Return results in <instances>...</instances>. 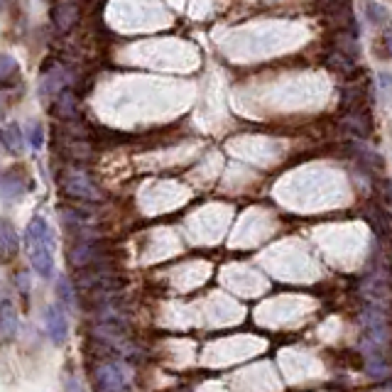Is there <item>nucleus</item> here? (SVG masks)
Masks as SVG:
<instances>
[{
  "instance_id": "1",
  "label": "nucleus",
  "mask_w": 392,
  "mask_h": 392,
  "mask_svg": "<svg viewBox=\"0 0 392 392\" xmlns=\"http://www.w3.org/2000/svg\"><path fill=\"white\" fill-rule=\"evenodd\" d=\"M22 243H25L27 258H30V263H32L35 272L42 274V277H52L54 243H52V231H49L47 221H44L42 216H37V218H32L30 223H27Z\"/></svg>"
},
{
  "instance_id": "2",
  "label": "nucleus",
  "mask_w": 392,
  "mask_h": 392,
  "mask_svg": "<svg viewBox=\"0 0 392 392\" xmlns=\"http://www.w3.org/2000/svg\"><path fill=\"white\" fill-rule=\"evenodd\" d=\"M62 189L69 199H81V201H98L101 199V192L91 184V179L86 174H81L79 169H66L59 179Z\"/></svg>"
},
{
  "instance_id": "3",
  "label": "nucleus",
  "mask_w": 392,
  "mask_h": 392,
  "mask_svg": "<svg viewBox=\"0 0 392 392\" xmlns=\"http://www.w3.org/2000/svg\"><path fill=\"white\" fill-rule=\"evenodd\" d=\"M44 324H47V331L52 336L54 344H64L66 333H69V326H66V317L62 312V306L52 304L47 309V317H44Z\"/></svg>"
},
{
  "instance_id": "4",
  "label": "nucleus",
  "mask_w": 392,
  "mask_h": 392,
  "mask_svg": "<svg viewBox=\"0 0 392 392\" xmlns=\"http://www.w3.org/2000/svg\"><path fill=\"white\" fill-rule=\"evenodd\" d=\"M96 387H101V390H123V387H128V382L123 380L120 368L115 363H108V366L98 368Z\"/></svg>"
},
{
  "instance_id": "5",
  "label": "nucleus",
  "mask_w": 392,
  "mask_h": 392,
  "mask_svg": "<svg viewBox=\"0 0 392 392\" xmlns=\"http://www.w3.org/2000/svg\"><path fill=\"white\" fill-rule=\"evenodd\" d=\"M20 248V236L8 221H0V258H10Z\"/></svg>"
},
{
  "instance_id": "6",
  "label": "nucleus",
  "mask_w": 392,
  "mask_h": 392,
  "mask_svg": "<svg viewBox=\"0 0 392 392\" xmlns=\"http://www.w3.org/2000/svg\"><path fill=\"white\" fill-rule=\"evenodd\" d=\"M17 326H20V321H17L15 306H12L10 301H3V304H0V333H3L6 339H12L17 333Z\"/></svg>"
},
{
  "instance_id": "7",
  "label": "nucleus",
  "mask_w": 392,
  "mask_h": 392,
  "mask_svg": "<svg viewBox=\"0 0 392 392\" xmlns=\"http://www.w3.org/2000/svg\"><path fill=\"white\" fill-rule=\"evenodd\" d=\"M22 192H25V184H22V179L15 177V174H6V177L0 179V196L6 201L20 199Z\"/></svg>"
},
{
  "instance_id": "8",
  "label": "nucleus",
  "mask_w": 392,
  "mask_h": 392,
  "mask_svg": "<svg viewBox=\"0 0 392 392\" xmlns=\"http://www.w3.org/2000/svg\"><path fill=\"white\" fill-rule=\"evenodd\" d=\"M0 142H3V147H6L8 152L17 155V152L22 150V133H20V128H17L15 123L6 125V128L0 130Z\"/></svg>"
},
{
  "instance_id": "9",
  "label": "nucleus",
  "mask_w": 392,
  "mask_h": 392,
  "mask_svg": "<svg viewBox=\"0 0 392 392\" xmlns=\"http://www.w3.org/2000/svg\"><path fill=\"white\" fill-rule=\"evenodd\" d=\"M57 115H62L64 120H69V118H76V98H74V93H69V91H64L59 96V103H57Z\"/></svg>"
},
{
  "instance_id": "10",
  "label": "nucleus",
  "mask_w": 392,
  "mask_h": 392,
  "mask_svg": "<svg viewBox=\"0 0 392 392\" xmlns=\"http://www.w3.org/2000/svg\"><path fill=\"white\" fill-rule=\"evenodd\" d=\"M17 74V62L10 57H0V84L3 81H10Z\"/></svg>"
},
{
  "instance_id": "11",
  "label": "nucleus",
  "mask_w": 392,
  "mask_h": 392,
  "mask_svg": "<svg viewBox=\"0 0 392 392\" xmlns=\"http://www.w3.org/2000/svg\"><path fill=\"white\" fill-rule=\"evenodd\" d=\"M42 142H44L42 123H35L32 125V133H30V145H32V147H42Z\"/></svg>"
},
{
  "instance_id": "12",
  "label": "nucleus",
  "mask_w": 392,
  "mask_h": 392,
  "mask_svg": "<svg viewBox=\"0 0 392 392\" xmlns=\"http://www.w3.org/2000/svg\"><path fill=\"white\" fill-rule=\"evenodd\" d=\"M59 295L64 297L66 304H71V290H69V282H66V279H62L59 282Z\"/></svg>"
}]
</instances>
